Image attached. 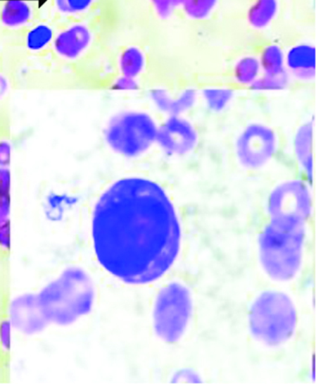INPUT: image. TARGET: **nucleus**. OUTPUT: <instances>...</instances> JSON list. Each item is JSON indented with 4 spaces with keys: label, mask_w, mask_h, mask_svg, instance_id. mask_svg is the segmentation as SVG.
I'll use <instances>...</instances> for the list:
<instances>
[{
    "label": "nucleus",
    "mask_w": 316,
    "mask_h": 384,
    "mask_svg": "<svg viewBox=\"0 0 316 384\" xmlns=\"http://www.w3.org/2000/svg\"><path fill=\"white\" fill-rule=\"evenodd\" d=\"M196 136L191 125L182 120L172 119L158 127L157 142L165 146L168 151L185 152L191 149Z\"/></svg>",
    "instance_id": "6e6552de"
},
{
    "label": "nucleus",
    "mask_w": 316,
    "mask_h": 384,
    "mask_svg": "<svg viewBox=\"0 0 316 384\" xmlns=\"http://www.w3.org/2000/svg\"><path fill=\"white\" fill-rule=\"evenodd\" d=\"M288 63L294 72L303 75L304 73L314 72L315 51L309 46H297L289 52Z\"/></svg>",
    "instance_id": "ddd939ff"
},
{
    "label": "nucleus",
    "mask_w": 316,
    "mask_h": 384,
    "mask_svg": "<svg viewBox=\"0 0 316 384\" xmlns=\"http://www.w3.org/2000/svg\"><path fill=\"white\" fill-rule=\"evenodd\" d=\"M158 125L149 114L127 111L115 117L107 128V144L128 159L146 154L157 142Z\"/></svg>",
    "instance_id": "39448f33"
},
{
    "label": "nucleus",
    "mask_w": 316,
    "mask_h": 384,
    "mask_svg": "<svg viewBox=\"0 0 316 384\" xmlns=\"http://www.w3.org/2000/svg\"><path fill=\"white\" fill-rule=\"evenodd\" d=\"M184 1H185V0H171V2L174 6L183 4Z\"/></svg>",
    "instance_id": "6ab92c4d"
},
{
    "label": "nucleus",
    "mask_w": 316,
    "mask_h": 384,
    "mask_svg": "<svg viewBox=\"0 0 316 384\" xmlns=\"http://www.w3.org/2000/svg\"><path fill=\"white\" fill-rule=\"evenodd\" d=\"M151 1L160 16H168L174 7L171 0H151Z\"/></svg>",
    "instance_id": "a211bd4d"
},
{
    "label": "nucleus",
    "mask_w": 316,
    "mask_h": 384,
    "mask_svg": "<svg viewBox=\"0 0 316 384\" xmlns=\"http://www.w3.org/2000/svg\"><path fill=\"white\" fill-rule=\"evenodd\" d=\"M191 213L174 187L153 173H128L105 187L94 208L99 265L118 283L147 291L185 266Z\"/></svg>",
    "instance_id": "f257e3e1"
},
{
    "label": "nucleus",
    "mask_w": 316,
    "mask_h": 384,
    "mask_svg": "<svg viewBox=\"0 0 316 384\" xmlns=\"http://www.w3.org/2000/svg\"><path fill=\"white\" fill-rule=\"evenodd\" d=\"M95 39L96 33L91 26L75 23L56 32L51 47L60 60L75 63L89 54Z\"/></svg>",
    "instance_id": "0eeeda50"
},
{
    "label": "nucleus",
    "mask_w": 316,
    "mask_h": 384,
    "mask_svg": "<svg viewBox=\"0 0 316 384\" xmlns=\"http://www.w3.org/2000/svg\"><path fill=\"white\" fill-rule=\"evenodd\" d=\"M117 68L122 78L136 79L146 68V55L137 46H128L117 58Z\"/></svg>",
    "instance_id": "1a4fd4ad"
},
{
    "label": "nucleus",
    "mask_w": 316,
    "mask_h": 384,
    "mask_svg": "<svg viewBox=\"0 0 316 384\" xmlns=\"http://www.w3.org/2000/svg\"><path fill=\"white\" fill-rule=\"evenodd\" d=\"M217 0H185L184 10L187 16L195 19H203L209 16L215 8Z\"/></svg>",
    "instance_id": "4468645a"
},
{
    "label": "nucleus",
    "mask_w": 316,
    "mask_h": 384,
    "mask_svg": "<svg viewBox=\"0 0 316 384\" xmlns=\"http://www.w3.org/2000/svg\"><path fill=\"white\" fill-rule=\"evenodd\" d=\"M314 204L301 178L272 185L250 210V259L257 281L295 290L309 268Z\"/></svg>",
    "instance_id": "f03ea898"
},
{
    "label": "nucleus",
    "mask_w": 316,
    "mask_h": 384,
    "mask_svg": "<svg viewBox=\"0 0 316 384\" xmlns=\"http://www.w3.org/2000/svg\"><path fill=\"white\" fill-rule=\"evenodd\" d=\"M236 160L243 168L256 171L267 165L277 151V137L270 128L263 124L245 127L236 137Z\"/></svg>",
    "instance_id": "423d86ee"
},
{
    "label": "nucleus",
    "mask_w": 316,
    "mask_h": 384,
    "mask_svg": "<svg viewBox=\"0 0 316 384\" xmlns=\"http://www.w3.org/2000/svg\"><path fill=\"white\" fill-rule=\"evenodd\" d=\"M242 345L260 361H280L296 347L303 316L294 290L256 281L235 303Z\"/></svg>",
    "instance_id": "20e7f679"
},
{
    "label": "nucleus",
    "mask_w": 316,
    "mask_h": 384,
    "mask_svg": "<svg viewBox=\"0 0 316 384\" xmlns=\"http://www.w3.org/2000/svg\"><path fill=\"white\" fill-rule=\"evenodd\" d=\"M277 0H256L248 11V22L257 29L265 28L277 13Z\"/></svg>",
    "instance_id": "f8f14e48"
},
{
    "label": "nucleus",
    "mask_w": 316,
    "mask_h": 384,
    "mask_svg": "<svg viewBox=\"0 0 316 384\" xmlns=\"http://www.w3.org/2000/svg\"><path fill=\"white\" fill-rule=\"evenodd\" d=\"M146 292L142 338L156 357L155 364L195 349L207 311V295L197 272L184 266Z\"/></svg>",
    "instance_id": "7ed1b4c3"
},
{
    "label": "nucleus",
    "mask_w": 316,
    "mask_h": 384,
    "mask_svg": "<svg viewBox=\"0 0 316 384\" xmlns=\"http://www.w3.org/2000/svg\"><path fill=\"white\" fill-rule=\"evenodd\" d=\"M33 17L31 6L22 0H11L4 5L0 14L2 25L8 29H20L27 25Z\"/></svg>",
    "instance_id": "9d476101"
},
{
    "label": "nucleus",
    "mask_w": 316,
    "mask_h": 384,
    "mask_svg": "<svg viewBox=\"0 0 316 384\" xmlns=\"http://www.w3.org/2000/svg\"><path fill=\"white\" fill-rule=\"evenodd\" d=\"M263 66L266 72L276 75L282 69L283 57L277 46H269L263 55Z\"/></svg>",
    "instance_id": "f3484780"
},
{
    "label": "nucleus",
    "mask_w": 316,
    "mask_h": 384,
    "mask_svg": "<svg viewBox=\"0 0 316 384\" xmlns=\"http://www.w3.org/2000/svg\"><path fill=\"white\" fill-rule=\"evenodd\" d=\"M55 34L54 28L48 23H37L29 28L25 36V47L31 54H40L51 47Z\"/></svg>",
    "instance_id": "9b49d317"
},
{
    "label": "nucleus",
    "mask_w": 316,
    "mask_h": 384,
    "mask_svg": "<svg viewBox=\"0 0 316 384\" xmlns=\"http://www.w3.org/2000/svg\"><path fill=\"white\" fill-rule=\"evenodd\" d=\"M259 69V61L256 58H245L236 64L235 75L242 83H248L257 78Z\"/></svg>",
    "instance_id": "dca6fc26"
},
{
    "label": "nucleus",
    "mask_w": 316,
    "mask_h": 384,
    "mask_svg": "<svg viewBox=\"0 0 316 384\" xmlns=\"http://www.w3.org/2000/svg\"><path fill=\"white\" fill-rule=\"evenodd\" d=\"M95 0H55L58 11L64 16H74L86 13Z\"/></svg>",
    "instance_id": "2eb2a0df"
}]
</instances>
